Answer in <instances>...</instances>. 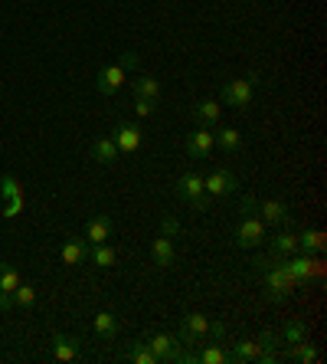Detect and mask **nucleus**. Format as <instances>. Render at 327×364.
<instances>
[{"label": "nucleus", "mask_w": 327, "mask_h": 364, "mask_svg": "<svg viewBox=\"0 0 327 364\" xmlns=\"http://www.w3.org/2000/svg\"><path fill=\"white\" fill-rule=\"evenodd\" d=\"M255 269L262 272V282H265V296H269L271 302H281V299H288L291 289H298V279L291 276V272L281 266V263H275V259H269V256L255 259Z\"/></svg>", "instance_id": "f257e3e1"}, {"label": "nucleus", "mask_w": 327, "mask_h": 364, "mask_svg": "<svg viewBox=\"0 0 327 364\" xmlns=\"http://www.w3.org/2000/svg\"><path fill=\"white\" fill-rule=\"evenodd\" d=\"M177 197L180 201H187L196 213H203L210 207V194L203 191V177L200 174H184L177 181Z\"/></svg>", "instance_id": "f03ea898"}, {"label": "nucleus", "mask_w": 327, "mask_h": 364, "mask_svg": "<svg viewBox=\"0 0 327 364\" xmlns=\"http://www.w3.org/2000/svg\"><path fill=\"white\" fill-rule=\"evenodd\" d=\"M265 240V220L262 217H252V213H245L243 223L236 227V246H259V243Z\"/></svg>", "instance_id": "7ed1b4c3"}, {"label": "nucleus", "mask_w": 327, "mask_h": 364, "mask_svg": "<svg viewBox=\"0 0 327 364\" xmlns=\"http://www.w3.org/2000/svg\"><path fill=\"white\" fill-rule=\"evenodd\" d=\"M219 96H223L226 106L249 108V106H252V76H249V79H229Z\"/></svg>", "instance_id": "20e7f679"}, {"label": "nucleus", "mask_w": 327, "mask_h": 364, "mask_svg": "<svg viewBox=\"0 0 327 364\" xmlns=\"http://www.w3.org/2000/svg\"><path fill=\"white\" fill-rule=\"evenodd\" d=\"M236 187H239V181H236V174L226 171V168H216V171L203 181V191L210 194V197H223V194H233Z\"/></svg>", "instance_id": "39448f33"}, {"label": "nucleus", "mask_w": 327, "mask_h": 364, "mask_svg": "<svg viewBox=\"0 0 327 364\" xmlns=\"http://www.w3.org/2000/svg\"><path fill=\"white\" fill-rule=\"evenodd\" d=\"M206 332H210V322H206V315H200V312H190V315H184V322H180V341H187V345L203 341Z\"/></svg>", "instance_id": "423d86ee"}, {"label": "nucleus", "mask_w": 327, "mask_h": 364, "mask_svg": "<svg viewBox=\"0 0 327 364\" xmlns=\"http://www.w3.org/2000/svg\"><path fill=\"white\" fill-rule=\"evenodd\" d=\"M213 148H216V138H213L210 128L200 125L196 132H190V138H187V154H190V158H210Z\"/></svg>", "instance_id": "0eeeda50"}, {"label": "nucleus", "mask_w": 327, "mask_h": 364, "mask_svg": "<svg viewBox=\"0 0 327 364\" xmlns=\"http://www.w3.org/2000/svg\"><path fill=\"white\" fill-rule=\"evenodd\" d=\"M150 351L158 355V361H164V364H174V361H180V341L177 338H170V335H150Z\"/></svg>", "instance_id": "6e6552de"}, {"label": "nucleus", "mask_w": 327, "mask_h": 364, "mask_svg": "<svg viewBox=\"0 0 327 364\" xmlns=\"http://www.w3.org/2000/svg\"><path fill=\"white\" fill-rule=\"evenodd\" d=\"M112 142L118 144V151H124V154H134L141 148V128L134 122H122L118 128H115V134H112Z\"/></svg>", "instance_id": "1a4fd4ad"}, {"label": "nucleus", "mask_w": 327, "mask_h": 364, "mask_svg": "<svg viewBox=\"0 0 327 364\" xmlns=\"http://www.w3.org/2000/svg\"><path fill=\"white\" fill-rule=\"evenodd\" d=\"M124 86V69L115 63V66H105L95 79V89H98V96H115L118 89Z\"/></svg>", "instance_id": "9d476101"}, {"label": "nucleus", "mask_w": 327, "mask_h": 364, "mask_svg": "<svg viewBox=\"0 0 327 364\" xmlns=\"http://www.w3.org/2000/svg\"><path fill=\"white\" fill-rule=\"evenodd\" d=\"M49 355H53V361H75L79 358V341L56 332V335L49 338Z\"/></svg>", "instance_id": "9b49d317"}, {"label": "nucleus", "mask_w": 327, "mask_h": 364, "mask_svg": "<svg viewBox=\"0 0 327 364\" xmlns=\"http://www.w3.org/2000/svg\"><path fill=\"white\" fill-rule=\"evenodd\" d=\"M115 223L108 213H98V217H92V220L85 223V243H108V237H112Z\"/></svg>", "instance_id": "f8f14e48"}, {"label": "nucleus", "mask_w": 327, "mask_h": 364, "mask_svg": "<svg viewBox=\"0 0 327 364\" xmlns=\"http://www.w3.org/2000/svg\"><path fill=\"white\" fill-rule=\"evenodd\" d=\"M281 266L298 279V286L304 282V279H311V276H318V272H321V266L314 263V256H308V253H304V256H295V259H285Z\"/></svg>", "instance_id": "ddd939ff"}, {"label": "nucleus", "mask_w": 327, "mask_h": 364, "mask_svg": "<svg viewBox=\"0 0 327 364\" xmlns=\"http://www.w3.org/2000/svg\"><path fill=\"white\" fill-rule=\"evenodd\" d=\"M255 211H259V217L265 223H275V227L288 223V207L281 201H262V203H255Z\"/></svg>", "instance_id": "4468645a"}, {"label": "nucleus", "mask_w": 327, "mask_h": 364, "mask_svg": "<svg viewBox=\"0 0 327 364\" xmlns=\"http://www.w3.org/2000/svg\"><path fill=\"white\" fill-rule=\"evenodd\" d=\"M150 256H154V263H158L160 269L174 266V259H177V253H174V243H170V237H164V233H160L158 240L150 243Z\"/></svg>", "instance_id": "2eb2a0df"}, {"label": "nucleus", "mask_w": 327, "mask_h": 364, "mask_svg": "<svg viewBox=\"0 0 327 364\" xmlns=\"http://www.w3.org/2000/svg\"><path fill=\"white\" fill-rule=\"evenodd\" d=\"M259 338H239V341H233V348H229V361H255L259 358Z\"/></svg>", "instance_id": "dca6fc26"}, {"label": "nucleus", "mask_w": 327, "mask_h": 364, "mask_svg": "<svg viewBox=\"0 0 327 364\" xmlns=\"http://www.w3.org/2000/svg\"><path fill=\"white\" fill-rule=\"evenodd\" d=\"M92 158L102 164H115L118 158H122V151H118V144L112 142V138H95L92 142Z\"/></svg>", "instance_id": "f3484780"}, {"label": "nucleus", "mask_w": 327, "mask_h": 364, "mask_svg": "<svg viewBox=\"0 0 327 364\" xmlns=\"http://www.w3.org/2000/svg\"><path fill=\"white\" fill-rule=\"evenodd\" d=\"M219 115H223V106H219V102H213V99H206V102L193 106V118L203 125V128L216 125V122H219Z\"/></svg>", "instance_id": "a211bd4d"}, {"label": "nucleus", "mask_w": 327, "mask_h": 364, "mask_svg": "<svg viewBox=\"0 0 327 364\" xmlns=\"http://www.w3.org/2000/svg\"><path fill=\"white\" fill-rule=\"evenodd\" d=\"M59 256H63L65 266H79V263L89 259V246H85V240H69V243H63Z\"/></svg>", "instance_id": "6ab92c4d"}, {"label": "nucleus", "mask_w": 327, "mask_h": 364, "mask_svg": "<svg viewBox=\"0 0 327 364\" xmlns=\"http://www.w3.org/2000/svg\"><path fill=\"white\" fill-rule=\"evenodd\" d=\"M213 138H216V148H223L226 154L243 148V132H236V128H219V132H213Z\"/></svg>", "instance_id": "aec40b11"}, {"label": "nucleus", "mask_w": 327, "mask_h": 364, "mask_svg": "<svg viewBox=\"0 0 327 364\" xmlns=\"http://www.w3.org/2000/svg\"><path fill=\"white\" fill-rule=\"evenodd\" d=\"M124 358L134 364H158V355L150 351L148 341H131V345L124 348Z\"/></svg>", "instance_id": "412c9836"}, {"label": "nucleus", "mask_w": 327, "mask_h": 364, "mask_svg": "<svg viewBox=\"0 0 327 364\" xmlns=\"http://www.w3.org/2000/svg\"><path fill=\"white\" fill-rule=\"evenodd\" d=\"M92 328H95V335L108 341V338L118 335V318H115V312H98L95 322H92Z\"/></svg>", "instance_id": "4be33fe9"}, {"label": "nucleus", "mask_w": 327, "mask_h": 364, "mask_svg": "<svg viewBox=\"0 0 327 364\" xmlns=\"http://www.w3.org/2000/svg\"><path fill=\"white\" fill-rule=\"evenodd\" d=\"M89 259H92L95 266H115V259H118V253H115V246H108V243H92V249H89Z\"/></svg>", "instance_id": "5701e85b"}, {"label": "nucleus", "mask_w": 327, "mask_h": 364, "mask_svg": "<svg viewBox=\"0 0 327 364\" xmlns=\"http://www.w3.org/2000/svg\"><path fill=\"white\" fill-rule=\"evenodd\" d=\"M196 361H203V364H226L229 361V351L223 348V341H216V345H206L196 351Z\"/></svg>", "instance_id": "b1692460"}, {"label": "nucleus", "mask_w": 327, "mask_h": 364, "mask_svg": "<svg viewBox=\"0 0 327 364\" xmlns=\"http://www.w3.org/2000/svg\"><path fill=\"white\" fill-rule=\"evenodd\" d=\"M298 249H304L308 256L321 253V249H324V233H321V230H304V233H298Z\"/></svg>", "instance_id": "393cba45"}, {"label": "nucleus", "mask_w": 327, "mask_h": 364, "mask_svg": "<svg viewBox=\"0 0 327 364\" xmlns=\"http://www.w3.org/2000/svg\"><path fill=\"white\" fill-rule=\"evenodd\" d=\"M285 358H288V361L311 364V361H318V351H314V345H311L308 338H304V341H295V345H291V351Z\"/></svg>", "instance_id": "a878e982"}, {"label": "nucleus", "mask_w": 327, "mask_h": 364, "mask_svg": "<svg viewBox=\"0 0 327 364\" xmlns=\"http://www.w3.org/2000/svg\"><path fill=\"white\" fill-rule=\"evenodd\" d=\"M298 249V237L295 233H278V237H271V253L275 256H291Z\"/></svg>", "instance_id": "bb28decb"}, {"label": "nucleus", "mask_w": 327, "mask_h": 364, "mask_svg": "<svg viewBox=\"0 0 327 364\" xmlns=\"http://www.w3.org/2000/svg\"><path fill=\"white\" fill-rule=\"evenodd\" d=\"M20 286V272L10 263H0V292L4 296H13V289Z\"/></svg>", "instance_id": "cd10ccee"}, {"label": "nucleus", "mask_w": 327, "mask_h": 364, "mask_svg": "<svg viewBox=\"0 0 327 364\" xmlns=\"http://www.w3.org/2000/svg\"><path fill=\"white\" fill-rule=\"evenodd\" d=\"M13 306L17 308H33L37 306V289L30 286V282H20V286L13 289Z\"/></svg>", "instance_id": "c85d7f7f"}, {"label": "nucleus", "mask_w": 327, "mask_h": 364, "mask_svg": "<svg viewBox=\"0 0 327 364\" xmlns=\"http://www.w3.org/2000/svg\"><path fill=\"white\" fill-rule=\"evenodd\" d=\"M134 96H141V99H154V102H158V96H160V82H158L154 76L138 79V82H134Z\"/></svg>", "instance_id": "c756f323"}, {"label": "nucleus", "mask_w": 327, "mask_h": 364, "mask_svg": "<svg viewBox=\"0 0 327 364\" xmlns=\"http://www.w3.org/2000/svg\"><path fill=\"white\" fill-rule=\"evenodd\" d=\"M304 338H308V325H301V322H288V325H285V335H281V341L295 345V341H304Z\"/></svg>", "instance_id": "7c9ffc66"}, {"label": "nucleus", "mask_w": 327, "mask_h": 364, "mask_svg": "<svg viewBox=\"0 0 327 364\" xmlns=\"http://www.w3.org/2000/svg\"><path fill=\"white\" fill-rule=\"evenodd\" d=\"M154 108H158V102H154V99L134 96V112H138V115H154Z\"/></svg>", "instance_id": "2f4dec72"}, {"label": "nucleus", "mask_w": 327, "mask_h": 364, "mask_svg": "<svg viewBox=\"0 0 327 364\" xmlns=\"http://www.w3.org/2000/svg\"><path fill=\"white\" fill-rule=\"evenodd\" d=\"M0 194H4V201H10V197H20V184L13 181V177H4V181H0Z\"/></svg>", "instance_id": "473e14b6"}, {"label": "nucleus", "mask_w": 327, "mask_h": 364, "mask_svg": "<svg viewBox=\"0 0 327 364\" xmlns=\"http://www.w3.org/2000/svg\"><path fill=\"white\" fill-rule=\"evenodd\" d=\"M20 211H23V194H20V197H10V201L4 203V217H17Z\"/></svg>", "instance_id": "72a5a7b5"}, {"label": "nucleus", "mask_w": 327, "mask_h": 364, "mask_svg": "<svg viewBox=\"0 0 327 364\" xmlns=\"http://www.w3.org/2000/svg\"><path fill=\"white\" fill-rule=\"evenodd\" d=\"M160 230H164V237H177V233H180V220H177V217H167Z\"/></svg>", "instance_id": "f704fd0d"}, {"label": "nucleus", "mask_w": 327, "mask_h": 364, "mask_svg": "<svg viewBox=\"0 0 327 364\" xmlns=\"http://www.w3.org/2000/svg\"><path fill=\"white\" fill-rule=\"evenodd\" d=\"M210 338H216V341H223L226 338V325L223 322H210V332H206Z\"/></svg>", "instance_id": "c9c22d12"}, {"label": "nucleus", "mask_w": 327, "mask_h": 364, "mask_svg": "<svg viewBox=\"0 0 327 364\" xmlns=\"http://www.w3.org/2000/svg\"><path fill=\"white\" fill-rule=\"evenodd\" d=\"M118 66H122V69H134V66H138V56H134V53H122V56H118Z\"/></svg>", "instance_id": "e433bc0d"}, {"label": "nucleus", "mask_w": 327, "mask_h": 364, "mask_svg": "<svg viewBox=\"0 0 327 364\" xmlns=\"http://www.w3.org/2000/svg\"><path fill=\"white\" fill-rule=\"evenodd\" d=\"M7 308H13V296H4V292H0V312H7Z\"/></svg>", "instance_id": "4c0bfd02"}]
</instances>
